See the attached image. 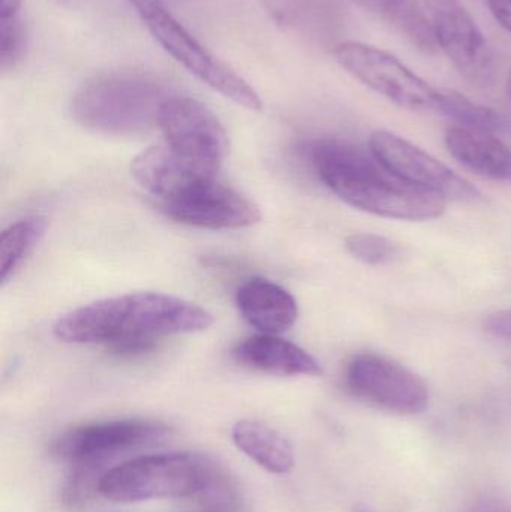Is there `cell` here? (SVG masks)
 Wrapping results in <instances>:
<instances>
[{"label":"cell","mask_w":511,"mask_h":512,"mask_svg":"<svg viewBox=\"0 0 511 512\" xmlns=\"http://www.w3.org/2000/svg\"><path fill=\"white\" fill-rule=\"evenodd\" d=\"M162 421L128 418L84 424L63 433L53 445L54 456L68 463L71 471L96 472L120 454L152 447L170 435Z\"/></svg>","instance_id":"8992f818"},{"label":"cell","mask_w":511,"mask_h":512,"mask_svg":"<svg viewBox=\"0 0 511 512\" xmlns=\"http://www.w3.org/2000/svg\"><path fill=\"white\" fill-rule=\"evenodd\" d=\"M209 310L161 292H134L104 298L60 316L53 325L57 340L77 345L102 343L120 355L150 351L170 334L200 333L212 327Z\"/></svg>","instance_id":"6da1fadb"},{"label":"cell","mask_w":511,"mask_h":512,"mask_svg":"<svg viewBox=\"0 0 511 512\" xmlns=\"http://www.w3.org/2000/svg\"><path fill=\"white\" fill-rule=\"evenodd\" d=\"M158 126L174 152L218 176L230 150V140L206 105L186 96H168L159 111Z\"/></svg>","instance_id":"9c48e42d"},{"label":"cell","mask_w":511,"mask_h":512,"mask_svg":"<svg viewBox=\"0 0 511 512\" xmlns=\"http://www.w3.org/2000/svg\"><path fill=\"white\" fill-rule=\"evenodd\" d=\"M26 48V27L21 14L0 17V65L11 68L23 56Z\"/></svg>","instance_id":"44dd1931"},{"label":"cell","mask_w":511,"mask_h":512,"mask_svg":"<svg viewBox=\"0 0 511 512\" xmlns=\"http://www.w3.org/2000/svg\"><path fill=\"white\" fill-rule=\"evenodd\" d=\"M237 450L273 475H287L296 466L291 442L269 424L257 420H240L231 430Z\"/></svg>","instance_id":"e0dca14e"},{"label":"cell","mask_w":511,"mask_h":512,"mask_svg":"<svg viewBox=\"0 0 511 512\" xmlns=\"http://www.w3.org/2000/svg\"><path fill=\"white\" fill-rule=\"evenodd\" d=\"M218 466L210 457L195 453L135 457L104 472L98 480V493L120 504L197 499Z\"/></svg>","instance_id":"277c9868"},{"label":"cell","mask_w":511,"mask_h":512,"mask_svg":"<svg viewBox=\"0 0 511 512\" xmlns=\"http://www.w3.org/2000/svg\"><path fill=\"white\" fill-rule=\"evenodd\" d=\"M474 512H510L507 508L500 507V505L488 504L486 507L477 508Z\"/></svg>","instance_id":"d4e9b609"},{"label":"cell","mask_w":511,"mask_h":512,"mask_svg":"<svg viewBox=\"0 0 511 512\" xmlns=\"http://www.w3.org/2000/svg\"><path fill=\"white\" fill-rule=\"evenodd\" d=\"M167 87L147 75L114 72L86 81L71 99L75 122L117 137L140 135L158 126Z\"/></svg>","instance_id":"3957f363"},{"label":"cell","mask_w":511,"mask_h":512,"mask_svg":"<svg viewBox=\"0 0 511 512\" xmlns=\"http://www.w3.org/2000/svg\"><path fill=\"white\" fill-rule=\"evenodd\" d=\"M506 89H507V96H509V99L511 101V71H510L509 77H507Z\"/></svg>","instance_id":"4316f807"},{"label":"cell","mask_w":511,"mask_h":512,"mask_svg":"<svg viewBox=\"0 0 511 512\" xmlns=\"http://www.w3.org/2000/svg\"><path fill=\"white\" fill-rule=\"evenodd\" d=\"M233 357L242 366L267 375L282 378L323 375L317 358L300 346L273 334L260 333L242 340L234 348Z\"/></svg>","instance_id":"5bb4252c"},{"label":"cell","mask_w":511,"mask_h":512,"mask_svg":"<svg viewBox=\"0 0 511 512\" xmlns=\"http://www.w3.org/2000/svg\"><path fill=\"white\" fill-rule=\"evenodd\" d=\"M440 113L458 120L465 128L479 129V131L501 132L509 128V120L503 114L474 104L455 90H440Z\"/></svg>","instance_id":"d6986e66"},{"label":"cell","mask_w":511,"mask_h":512,"mask_svg":"<svg viewBox=\"0 0 511 512\" xmlns=\"http://www.w3.org/2000/svg\"><path fill=\"white\" fill-rule=\"evenodd\" d=\"M131 174L144 191L159 198L161 203L182 194L194 183L216 179L215 174L183 158L167 143L147 147L138 153L132 159Z\"/></svg>","instance_id":"4fadbf2b"},{"label":"cell","mask_w":511,"mask_h":512,"mask_svg":"<svg viewBox=\"0 0 511 512\" xmlns=\"http://www.w3.org/2000/svg\"><path fill=\"white\" fill-rule=\"evenodd\" d=\"M369 150L405 182L434 192L446 201L470 204L483 201L482 192L468 180L399 135L375 131L369 138Z\"/></svg>","instance_id":"30bf717a"},{"label":"cell","mask_w":511,"mask_h":512,"mask_svg":"<svg viewBox=\"0 0 511 512\" xmlns=\"http://www.w3.org/2000/svg\"><path fill=\"white\" fill-rule=\"evenodd\" d=\"M242 318L261 334H279L291 330L299 318L296 298L278 283L251 279L236 294Z\"/></svg>","instance_id":"9a60e30c"},{"label":"cell","mask_w":511,"mask_h":512,"mask_svg":"<svg viewBox=\"0 0 511 512\" xmlns=\"http://www.w3.org/2000/svg\"><path fill=\"white\" fill-rule=\"evenodd\" d=\"M309 156L321 182L354 209L401 221H429L446 212L443 197L405 182L371 150L321 138L311 143Z\"/></svg>","instance_id":"7a4b0ae2"},{"label":"cell","mask_w":511,"mask_h":512,"mask_svg":"<svg viewBox=\"0 0 511 512\" xmlns=\"http://www.w3.org/2000/svg\"><path fill=\"white\" fill-rule=\"evenodd\" d=\"M485 330L497 339L511 342V310L492 313L485 321Z\"/></svg>","instance_id":"7402d4cb"},{"label":"cell","mask_w":511,"mask_h":512,"mask_svg":"<svg viewBox=\"0 0 511 512\" xmlns=\"http://www.w3.org/2000/svg\"><path fill=\"white\" fill-rule=\"evenodd\" d=\"M333 56L348 74L393 104L411 111H438L440 90L429 86L393 54L347 41L336 45Z\"/></svg>","instance_id":"52a82bcc"},{"label":"cell","mask_w":511,"mask_h":512,"mask_svg":"<svg viewBox=\"0 0 511 512\" xmlns=\"http://www.w3.org/2000/svg\"><path fill=\"white\" fill-rule=\"evenodd\" d=\"M345 384L356 399L392 414L419 415L429 406V388L419 375L374 352L351 358Z\"/></svg>","instance_id":"ba28073f"},{"label":"cell","mask_w":511,"mask_h":512,"mask_svg":"<svg viewBox=\"0 0 511 512\" xmlns=\"http://www.w3.org/2000/svg\"><path fill=\"white\" fill-rule=\"evenodd\" d=\"M345 248L354 258L368 265L392 264L402 255L398 243L371 233L351 234L345 240Z\"/></svg>","instance_id":"ffe728a7"},{"label":"cell","mask_w":511,"mask_h":512,"mask_svg":"<svg viewBox=\"0 0 511 512\" xmlns=\"http://www.w3.org/2000/svg\"><path fill=\"white\" fill-rule=\"evenodd\" d=\"M23 0H0V17L20 14Z\"/></svg>","instance_id":"cb8c5ba5"},{"label":"cell","mask_w":511,"mask_h":512,"mask_svg":"<svg viewBox=\"0 0 511 512\" xmlns=\"http://www.w3.org/2000/svg\"><path fill=\"white\" fill-rule=\"evenodd\" d=\"M495 20L511 32V0H486Z\"/></svg>","instance_id":"603a6c76"},{"label":"cell","mask_w":511,"mask_h":512,"mask_svg":"<svg viewBox=\"0 0 511 512\" xmlns=\"http://www.w3.org/2000/svg\"><path fill=\"white\" fill-rule=\"evenodd\" d=\"M426 15L438 47L461 75L476 84L491 78V54L483 33L461 0H425Z\"/></svg>","instance_id":"7c38bea8"},{"label":"cell","mask_w":511,"mask_h":512,"mask_svg":"<svg viewBox=\"0 0 511 512\" xmlns=\"http://www.w3.org/2000/svg\"><path fill=\"white\" fill-rule=\"evenodd\" d=\"M159 45L189 74L246 110L263 108L254 87L210 53L165 5L164 0H128Z\"/></svg>","instance_id":"5b68a950"},{"label":"cell","mask_w":511,"mask_h":512,"mask_svg":"<svg viewBox=\"0 0 511 512\" xmlns=\"http://www.w3.org/2000/svg\"><path fill=\"white\" fill-rule=\"evenodd\" d=\"M444 141L450 155L477 176L511 183V149L491 132L453 126Z\"/></svg>","instance_id":"2e32d148"},{"label":"cell","mask_w":511,"mask_h":512,"mask_svg":"<svg viewBox=\"0 0 511 512\" xmlns=\"http://www.w3.org/2000/svg\"><path fill=\"white\" fill-rule=\"evenodd\" d=\"M48 222L42 216H29L9 225L0 237V283L5 286L18 268L35 251L47 233Z\"/></svg>","instance_id":"ac0fdd59"},{"label":"cell","mask_w":511,"mask_h":512,"mask_svg":"<svg viewBox=\"0 0 511 512\" xmlns=\"http://www.w3.org/2000/svg\"><path fill=\"white\" fill-rule=\"evenodd\" d=\"M161 206L174 221L206 230H242L261 221L251 198L216 179L194 183Z\"/></svg>","instance_id":"8fae6325"},{"label":"cell","mask_w":511,"mask_h":512,"mask_svg":"<svg viewBox=\"0 0 511 512\" xmlns=\"http://www.w3.org/2000/svg\"><path fill=\"white\" fill-rule=\"evenodd\" d=\"M353 512H372V511L369 510L368 507H365V505H356V507H354Z\"/></svg>","instance_id":"484cf974"}]
</instances>
